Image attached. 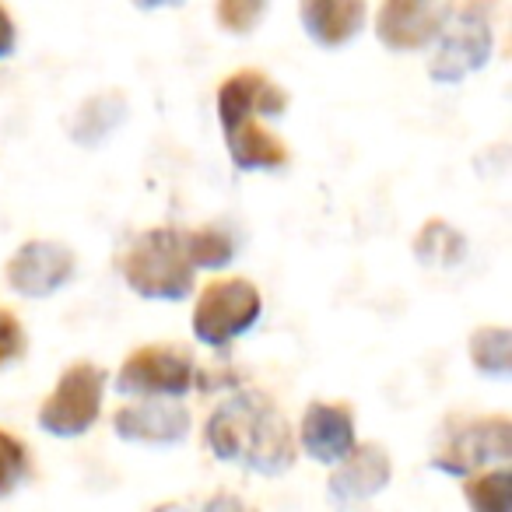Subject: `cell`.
<instances>
[{
  "label": "cell",
  "instance_id": "cell-1",
  "mask_svg": "<svg viewBox=\"0 0 512 512\" xmlns=\"http://www.w3.org/2000/svg\"><path fill=\"white\" fill-rule=\"evenodd\" d=\"M204 442L218 460L278 477L295 463V435L267 393H235L211 411Z\"/></svg>",
  "mask_w": 512,
  "mask_h": 512
},
{
  "label": "cell",
  "instance_id": "cell-2",
  "mask_svg": "<svg viewBox=\"0 0 512 512\" xmlns=\"http://www.w3.org/2000/svg\"><path fill=\"white\" fill-rule=\"evenodd\" d=\"M120 274L141 299L179 302L193 292V264L183 228H148L120 253Z\"/></svg>",
  "mask_w": 512,
  "mask_h": 512
},
{
  "label": "cell",
  "instance_id": "cell-3",
  "mask_svg": "<svg viewBox=\"0 0 512 512\" xmlns=\"http://www.w3.org/2000/svg\"><path fill=\"white\" fill-rule=\"evenodd\" d=\"M260 288L246 278H218L207 281L193 306V334L211 348H225L239 334H246L260 320Z\"/></svg>",
  "mask_w": 512,
  "mask_h": 512
},
{
  "label": "cell",
  "instance_id": "cell-4",
  "mask_svg": "<svg viewBox=\"0 0 512 512\" xmlns=\"http://www.w3.org/2000/svg\"><path fill=\"white\" fill-rule=\"evenodd\" d=\"M193 379H197V362L183 344H144L123 358L116 372V390L141 400H176L190 393Z\"/></svg>",
  "mask_w": 512,
  "mask_h": 512
},
{
  "label": "cell",
  "instance_id": "cell-5",
  "mask_svg": "<svg viewBox=\"0 0 512 512\" xmlns=\"http://www.w3.org/2000/svg\"><path fill=\"white\" fill-rule=\"evenodd\" d=\"M102 397H106V372L92 362L71 365L39 407V425L50 435L74 439L99 421Z\"/></svg>",
  "mask_w": 512,
  "mask_h": 512
},
{
  "label": "cell",
  "instance_id": "cell-6",
  "mask_svg": "<svg viewBox=\"0 0 512 512\" xmlns=\"http://www.w3.org/2000/svg\"><path fill=\"white\" fill-rule=\"evenodd\" d=\"M491 53V25L488 15H484L481 4H463V8L453 11L449 25L439 36V50H435L432 64H428V74L442 85L449 81L467 78L470 71L484 67Z\"/></svg>",
  "mask_w": 512,
  "mask_h": 512
},
{
  "label": "cell",
  "instance_id": "cell-7",
  "mask_svg": "<svg viewBox=\"0 0 512 512\" xmlns=\"http://www.w3.org/2000/svg\"><path fill=\"white\" fill-rule=\"evenodd\" d=\"M512 453V425L505 414H491V418H474L460 425L442 449L432 456V467L446 470V474H474V470H488L491 460H505Z\"/></svg>",
  "mask_w": 512,
  "mask_h": 512
},
{
  "label": "cell",
  "instance_id": "cell-8",
  "mask_svg": "<svg viewBox=\"0 0 512 512\" xmlns=\"http://www.w3.org/2000/svg\"><path fill=\"white\" fill-rule=\"evenodd\" d=\"M74 271H78L74 249L53 239H29L25 246H18V253L4 267L8 285L25 299H46L57 288H64L74 278Z\"/></svg>",
  "mask_w": 512,
  "mask_h": 512
},
{
  "label": "cell",
  "instance_id": "cell-9",
  "mask_svg": "<svg viewBox=\"0 0 512 512\" xmlns=\"http://www.w3.org/2000/svg\"><path fill=\"white\" fill-rule=\"evenodd\" d=\"M453 4H425V0H386L376 11V36L390 50H421L435 43L453 18Z\"/></svg>",
  "mask_w": 512,
  "mask_h": 512
},
{
  "label": "cell",
  "instance_id": "cell-10",
  "mask_svg": "<svg viewBox=\"0 0 512 512\" xmlns=\"http://www.w3.org/2000/svg\"><path fill=\"white\" fill-rule=\"evenodd\" d=\"M288 109V95L267 78L264 71H256V67H246V71H235L221 81V92H218V116H221V127L235 130L239 123L253 120L256 113L260 116H281Z\"/></svg>",
  "mask_w": 512,
  "mask_h": 512
},
{
  "label": "cell",
  "instance_id": "cell-11",
  "mask_svg": "<svg viewBox=\"0 0 512 512\" xmlns=\"http://www.w3.org/2000/svg\"><path fill=\"white\" fill-rule=\"evenodd\" d=\"M302 449L320 463H341L351 449L358 446L355 439V411L351 404H330L316 400L302 414Z\"/></svg>",
  "mask_w": 512,
  "mask_h": 512
},
{
  "label": "cell",
  "instance_id": "cell-12",
  "mask_svg": "<svg viewBox=\"0 0 512 512\" xmlns=\"http://www.w3.org/2000/svg\"><path fill=\"white\" fill-rule=\"evenodd\" d=\"M113 428L127 442H148V446H169L186 439L190 432V411L162 400H137L116 411Z\"/></svg>",
  "mask_w": 512,
  "mask_h": 512
},
{
  "label": "cell",
  "instance_id": "cell-13",
  "mask_svg": "<svg viewBox=\"0 0 512 512\" xmlns=\"http://www.w3.org/2000/svg\"><path fill=\"white\" fill-rule=\"evenodd\" d=\"M393 463L383 446H355L330 474V495L337 502H362L390 484Z\"/></svg>",
  "mask_w": 512,
  "mask_h": 512
},
{
  "label": "cell",
  "instance_id": "cell-14",
  "mask_svg": "<svg viewBox=\"0 0 512 512\" xmlns=\"http://www.w3.org/2000/svg\"><path fill=\"white\" fill-rule=\"evenodd\" d=\"M306 32L323 46H344L358 36L365 22L362 0H306L299 8Z\"/></svg>",
  "mask_w": 512,
  "mask_h": 512
},
{
  "label": "cell",
  "instance_id": "cell-15",
  "mask_svg": "<svg viewBox=\"0 0 512 512\" xmlns=\"http://www.w3.org/2000/svg\"><path fill=\"white\" fill-rule=\"evenodd\" d=\"M228 155L239 169H278L288 162V148L281 144L278 134L264 127V123L246 120L235 130H228Z\"/></svg>",
  "mask_w": 512,
  "mask_h": 512
},
{
  "label": "cell",
  "instance_id": "cell-16",
  "mask_svg": "<svg viewBox=\"0 0 512 512\" xmlns=\"http://www.w3.org/2000/svg\"><path fill=\"white\" fill-rule=\"evenodd\" d=\"M463 498L470 512H512V470H474L463 481Z\"/></svg>",
  "mask_w": 512,
  "mask_h": 512
},
{
  "label": "cell",
  "instance_id": "cell-17",
  "mask_svg": "<svg viewBox=\"0 0 512 512\" xmlns=\"http://www.w3.org/2000/svg\"><path fill=\"white\" fill-rule=\"evenodd\" d=\"M463 253H467V239L442 218L425 221L414 239V256L421 264H460Z\"/></svg>",
  "mask_w": 512,
  "mask_h": 512
},
{
  "label": "cell",
  "instance_id": "cell-18",
  "mask_svg": "<svg viewBox=\"0 0 512 512\" xmlns=\"http://www.w3.org/2000/svg\"><path fill=\"white\" fill-rule=\"evenodd\" d=\"M470 362L488 376H509L512 365V334L505 327H477L470 334Z\"/></svg>",
  "mask_w": 512,
  "mask_h": 512
},
{
  "label": "cell",
  "instance_id": "cell-19",
  "mask_svg": "<svg viewBox=\"0 0 512 512\" xmlns=\"http://www.w3.org/2000/svg\"><path fill=\"white\" fill-rule=\"evenodd\" d=\"M120 120H123V95L120 92L95 95L92 102L81 106L78 120H74V141L95 144L99 137H106Z\"/></svg>",
  "mask_w": 512,
  "mask_h": 512
},
{
  "label": "cell",
  "instance_id": "cell-20",
  "mask_svg": "<svg viewBox=\"0 0 512 512\" xmlns=\"http://www.w3.org/2000/svg\"><path fill=\"white\" fill-rule=\"evenodd\" d=\"M186 235V256H190L193 271L197 267H221L235 256V242L225 228L207 225V228H193Z\"/></svg>",
  "mask_w": 512,
  "mask_h": 512
},
{
  "label": "cell",
  "instance_id": "cell-21",
  "mask_svg": "<svg viewBox=\"0 0 512 512\" xmlns=\"http://www.w3.org/2000/svg\"><path fill=\"white\" fill-rule=\"evenodd\" d=\"M29 470H32V460H29L25 442L0 428V495H11V491L29 477Z\"/></svg>",
  "mask_w": 512,
  "mask_h": 512
},
{
  "label": "cell",
  "instance_id": "cell-22",
  "mask_svg": "<svg viewBox=\"0 0 512 512\" xmlns=\"http://www.w3.org/2000/svg\"><path fill=\"white\" fill-rule=\"evenodd\" d=\"M214 15H218L221 29L239 32L242 36V32H249L260 18L267 15V4H260V0H221Z\"/></svg>",
  "mask_w": 512,
  "mask_h": 512
},
{
  "label": "cell",
  "instance_id": "cell-23",
  "mask_svg": "<svg viewBox=\"0 0 512 512\" xmlns=\"http://www.w3.org/2000/svg\"><path fill=\"white\" fill-rule=\"evenodd\" d=\"M25 351H29V337H25L22 320L0 306V365L18 362V358H25Z\"/></svg>",
  "mask_w": 512,
  "mask_h": 512
},
{
  "label": "cell",
  "instance_id": "cell-24",
  "mask_svg": "<svg viewBox=\"0 0 512 512\" xmlns=\"http://www.w3.org/2000/svg\"><path fill=\"white\" fill-rule=\"evenodd\" d=\"M204 512H256V509L249 502H242L239 495H232V491H218V495L204 505Z\"/></svg>",
  "mask_w": 512,
  "mask_h": 512
},
{
  "label": "cell",
  "instance_id": "cell-25",
  "mask_svg": "<svg viewBox=\"0 0 512 512\" xmlns=\"http://www.w3.org/2000/svg\"><path fill=\"white\" fill-rule=\"evenodd\" d=\"M15 50V18L8 15V8H0V57H8Z\"/></svg>",
  "mask_w": 512,
  "mask_h": 512
},
{
  "label": "cell",
  "instance_id": "cell-26",
  "mask_svg": "<svg viewBox=\"0 0 512 512\" xmlns=\"http://www.w3.org/2000/svg\"><path fill=\"white\" fill-rule=\"evenodd\" d=\"M155 512H186L183 505H176V502H165V505H158Z\"/></svg>",
  "mask_w": 512,
  "mask_h": 512
}]
</instances>
